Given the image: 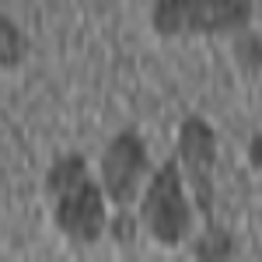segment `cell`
<instances>
[{
	"instance_id": "4",
	"label": "cell",
	"mask_w": 262,
	"mask_h": 262,
	"mask_svg": "<svg viewBox=\"0 0 262 262\" xmlns=\"http://www.w3.org/2000/svg\"><path fill=\"white\" fill-rule=\"evenodd\" d=\"M147 168H150V161H147V143L140 140V133H133V129L116 133L101 154V192H105V200H112L116 206L133 203Z\"/></svg>"
},
{
	"instance_id": "5",
	"label": "cell",
	"mask_w": 262,
	"mask_h": 262,
	"mask_svg": "<svg viewBox=\"0 0 262 262\" xmlns=\"http://www.w3.org/2000/svg\"><path fill=\"white\" fill-rule=\"evenodd\" d=\"M53 221L74 245H95L108 227V213H105V192L101 185L91 179H81L77 185L63 189L53 196Z\"/></svg>"
},
{
	"instance_id": "9",
	"label": "cell",
	"mask_w": 262,
	"mask_h": 262,
	"mask_svg": "<svg viewBox=\"0 0 262 262\" xmlns=\"http://www.w3.org/2000/svg\"><path fill=\"white\" fill-rule=\"evenodd\" d=\"M234 60L242 63L245 70H262V35H255V32H245V35H238L234 39Z\"/></svg>"
},
{
	"instance_id": "11",
	"label": "cell",
	"mask_w": 262,
	"mask_h": 262,
	"mask_svg": "<svg viewBox=\"0 0 262 262\" xmlns=\"http://www.w3.org/2000/svg\"><path fill=\"white\" fill-rule=\"evenodd\" d=\"M248 161L255 164V168H262V137H255V140L248 143Z\"/></svg>"
},
{
	"instance_id": "3",
	"label": "cell",
	"mask_w": 262,
	"mask_h": 262,
	"mask_svg": "<svg viewBox=\"0 0 262 262\" xmlns=\"http://www.w3.org/2000/svg\"><path fill=\"white\" fill-rule=\"evenodd\" d=\"M179 168L196 196L203 221H213V168H217V133L203 116H189L179 126Z\"/></svg>"
},
{
	"instance_id": "10",
	"label": "cell",
	"mask_w": 262,
	"mask_h": 262,
	"mask_svg": "<svg viewBox=\"0 0 262 262\" xmlns=\"http://www.w3.org/2000/svg\"><path fill=\"white\" fill-rule=\"evenodd\" d=\"M112 234H119V242H133V217L129 213L112 217Z\"/></svg>"
},
{
	"instance_id": "2",
	"label": "cell",
	"mask_w": 262,
	"mask_h": 262,
	"mask_svg": "<svg viewBox=\"0 0 262 262\" xmlns=\"http://www.w3.org/2000/svg\"><path fill=\"white\" fill-rule=\"evenodd\" d=\"M252 0H158L150 25L158 35H221L245 28Z\"/></svg>"
},
{
	"instance_id": "6",
	"label": "cell",
	"mask_w": 262,
	"mask_h": 262,
	"mask_svg": "<svg viewBox=\"0 0 262 262\" xmlns=\"http://www.w3.org/2000/svg\"><path fill=\"white\" fill-rule=\"evenodd\" d=\"M81 179H88L84 158L81 154H63V158H56V161L49 164V171H46V192L56 196V192H63V189L77 185Z\"/></svg>"
},
{
	"instance_id": "1",
	"label": "cell",
	"mask_w": 262,
	"mask_h": 262,
	"mask_svg": "<svg viewBox=\"0 0 262 262\" xmlns=\"http://www.w3.org/2000/svg\"><path fill=\"white\" fill-rule=\"evenodd\" d=\"M140 221L154 234V242L168 245V248L185 242V234L192 227V206L185 200V179H182V168L175 158H168L150 175L140 200Z\"/></svg>"
},
{
	"instance_id": "7",
	"label": "cell",
	"mask_w": 262,
	"mask_h": 262,
	"mask_svg": "<svg viewBox=\"0 0 262 262\" xmlns=\"http://www.w3.org/2000/svg\"><path fill=\"white\" fill-rule=\"evenodd\" d=\"M25 60H28V35L14 25V18L0 14V67L14 70Z\"/></svg>"
},
{
	"instance_id": "8",
	"label": "cell",
	"mask_w": 262,
	"mask_h": 262,
	"mask_svg": "<svg viewBox=\"0 0 262 262\" xmlns=\"http://www.w3.org/2000/svg\"><path fill=\"white\" fill-rule=\"evenodd\" d=\"M231 252H234L231 234H227L224 227H217L213 221L206 224V234H203L200 242L192 245V255H196V259H227Z\"/></svg>"
}]
</instances>
